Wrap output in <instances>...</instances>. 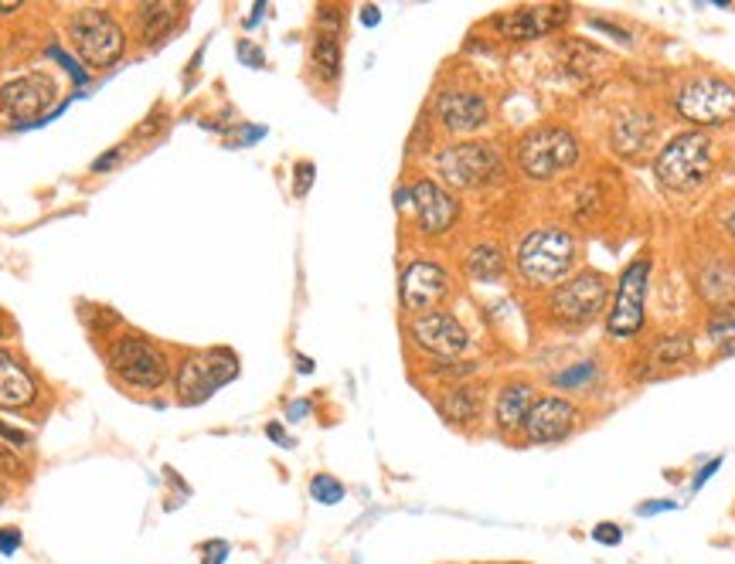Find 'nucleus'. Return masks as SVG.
I'll return each instance as SVG.
<instances>
[{
	"mask_svg": "<svg viewBox=\"0 0 735 564\" xmlns=\"http://www.w3.org/2000/svg\"><path fill=\"white\" fill-rule=\"evenodd\" d=\"M480 408H484V391H480L477 384H457L439 399V412L449 421H457V426L473 421L480 415Z\"/></svg>",
	"mask_w": 735,
	"mask_h": 564,
	"instance_id": "nucleus-22",
	"label": "nucleus"
},
{
	"mask_svg": "<svg viewBox=\"0 0 735 564\" xmlns=\"http://www.w3.org/2000/svg\"><path fill=\"white\" fill-rule=\"evenodd\" d=\"M4 333H8V320H4V317H0V336H4Z\"/></svg>",
	"mask_w": 735,
	"mask_h": 564,
	"instance_id": "nucleus-44",
	"label": "nucleus"
},
{
	"mask_svg": "<svg viewBox=\"0 0 735 564\" xmlns=\"http://www.w3.org/2000/svg\"><path fill=\"white\" fill-rule=\"evenodd\" d=\"M671 506H674V503H667V500H664V503H643V506H640V514H658V511H671Z\"/></svg>",
	"mask_w": 735,
	"mask_h": 564,
	"instance_id": "nucleus-37",
	"label": "nucleus"
},
{
	"mask_svg": "<svg viewBox=\"0 0 735 564\" xmlns=\"http://www.w3.org/2000/svg\"><path fill=\"white\" fill-rule=\"evenodd\" d=\"M579 160V139L565 126H539L521 136L518 144V167L531 181H552L565 171H573Z\"/></svg>",
	"mask_w": 735,
	"mask_h": 564,
	"instance_id": "nucleus-3",
	"label": "nucleus"
},
{
	"mask_svg": "<svg viewBox=\"0 0 735 564\" xmlns=\"http://www.w3.org/2000/svg\"><path fill=\"white\" fill-rule=\"evenodd\" d=\"M0 439H8L11 445H27V436L17 432V429H11V426H4V421H0Z\"/></svg>",
	"mask_w": 735,
	"mask_h": 564,
	"instance_id": "nucleus-36",
	"label": "nucleus"
},
{
	"mask_svg": "<svg viewBox=\"0 0 735 564\" xmlns=\"http://www.w3.org/2000/svg\"><path fill=\"white\" fill-rule=\"evenodd\" d=\"M677 117L698 126H722L735 117V86L725 78H691L674 96Z\"/></svg>",
	"mask_w": 735,
	"mask_h": 564,
	"instance_id": "nucleus-8",
	"label": "nucleus"
},
{
	"mask_svg": "<svg viewBox=\"0 0 735 564\" xmlns=\"http://www.w3.org/2000/svg\"><path fill=\"white\" fill-rule=\"evenodd\" d=\"M69 41L89 69H112L126 51V35L120 21L96 8L75 11V17L69 21Z\"/></svg>",
	"mask_w": 735,
	"mask_h": 564,
	"instance_id": "nucleus-4",
	"label": "nucleus"
},
{
	"mask_svg": "<svg viewBox=\"0 0 735 564\" xmlns=\"http://www.w3.org/2000/svg\"><path fill=\"white\" fill-rule=\"evenodd\" d=\"M569 17V8L562 4H534V8H518V11H507L497 17V27L504 38L511 41H531V38H542L549 32H555L558 24H565Z\"/></svg>",
	"mask_w": 735,
	"mask_h": 564,
	"instance_id": "nucleus-16",
	"label": "nucleus"
},
{
	"mask_svg": "<svg viewBox=\"0 0 735 564\" xmlns=\"http://www.w3.org/2000/svg\"><path fill=\"white\" fill-rule=\"evenodd\" d=\"M181 4H144L136 11V27H140V38L144 45H157L164 41L167 35L174 32V24L181 21Z\"/></svg>",
	"mask_w": 735,
	"mask_h": 564,
	"instance_id": "nucleus-21",
	"label": "nucleus"
},
{
	"mask_svg": "<svg viewBox=\"0 0 735 564\" xmlns=\"http://www.w3.org/2000/svg\"><path fill=\"white\" fill-rule=\"evenodd\" d=\"M266 432H269V436H273V439H276V442H279V445H290V439H287V436H282V429H279V426H276V421H273V426H269V429H266Z\"/></svg>",
	"mask_w": 735,
	"mask_h": 564,
	"instance_id": "nucleus-39",
	"label": "nucleus"
},
{
	"mask_svg": "<svg viewBox=\"0 0 735 564\" xmlns=\"http://www.w3.org/2000/svg\"><path fill=\"white\" fill-rule=\"evenodd\" d=\"M409 201H412V211H415V224L422 235H443L457 224L460 218V201L454 194H449L443 184L436 181H415L412 191H409Z\"/></svg>",
	"mask_w": 735,
	"mask_h": 564,
	"instance_id": "nucleus-13",
	"label": "nucleus"
},
{
	"mask_svg": "<svg viewBox=\"0 0 735 564\" xmlns=\"http://www.w3.org/2000/svg\"><path fill=\"white\" fill-rule=\"evenodd\" d=\"M310 59H314V69L321 72V78H337L341 72V41L334 35H317L314 48H310Z\"/></svg>",
	"mask_w": 735,
	"mask_h": 564,
	"instance_id": "nucleus-25",
	"label": "nucleus"
},
{
	"mask_svg": "<svg viewBox=\"0 0 735 564\" xmlns=\"http://www.w3.org/2000/svg\"><path fill=\"white\" fill-rule=\"evenodd\" d=\"M725 229H728V235L735 238V208H732V211L725 214Z\"/></svg>",
	"mask_w": 735,
	"mask_h": 564,
	"instance_id": "nucleus-42",
	"label": "nucleus"
},
{
	"mask_svg": "<svg viewBox=\"0 0 735 564\" xmlns=\"http://www.w3.org/2000/svg\"><path fill=\"white\" fill-rule=\"evenodd\" d=\"M55 96H59V89H55L51 75L45 72L14 75L0 86V117L11 123H32L51 109Z\"/></svg>",
	"mask_w": 735,
	"mask_h": 564,
	"instance_id": "nucleus-10",
	"label": "nucleus"
},
{
	"mask_svg": "<svg viewBox=\"0 0 735 564\" xmlns=\"http://www.w3.org/2000/svg\"><path fill=\"white\" fill-rule=\"evenodd\" d=\"M576 426V405L565 399H539L525 418V432L531 442H558Z\"/></svg>",
	"mask_w": 735,
	"mask_h": 564,
	"instance_id": "nucleus-17",
	"label": "nucleus"
},
{
	"mask_svg": "<svg viewBox=\"0 0 735 564\" xmlns=\"http://www.w3.org/2000/svg\"><path fill=\"white\" fill-rule=\"evenodd\" d=\"M698 290L701 296L715 303V306H732L735 299V269L728 262H712L698 275Z\"/></svg>",
	"mask_w": 735,
	"mask_h": 564,
	"instance_id": "nucleus-23",
	"label": "nucleus"
},
{
	"mask_svg": "<svg viewBox=\"0 0 735 564\" xmlns=\"http://www.w3.org/2000/svg\"><path fill=\"white\" fill-rule=\"evenodd\" d=\"M208 551H205V564H221L225 561V554H229V544H221V541H215V544H205Z\"/></svg>",
	"mask_w": 735,
	"mask_h": 564,
	"instance_id": "nucleus-34",
	"label": "nucleus"
},
{
	"mask_svg": "<svg viewBox=\"0 0 735 564\" xmlns=\"http://www.w3.org/2000/svg\"><path fill=\"white\" fill-rule=\"evenodd\" d=\"M467 272L473 279H501L504 275V252L497 245H477L470 256H467Z\"/></svg>",
	"mask_w": 735,
	"mask_h": 564,
	"instance_id": "nucleus-24",
	"label": "nucleus"
},
{
	"mask_svg": "<svg viewBox=\"0 0 735 564\" xmlns=\"http://www.w3.org/2000/svg\"><path fill=\"white\" fill-rule=\"evenodd\" d=\"M436 167L449 187L473 191L501 174V154L491 144H480V139H463V144H449L446 150H439Z\"/></svg>",
	"mask_w": 735,
	"mask_h": 564,
	"instance_id": "nucleus-6",
	"label": "nucleus"
},
{
	"mask_svg": "<svg viewBox=\"0 0 735 564\" xmlns=\"http://www.w3.org/2000/svg\"><path fill=\"white\" fill-rule=\"evenodd\" d=\"M576 235L565 229H534L518 245V272L528 286H558L576 266Z\"/></svg>",
	"mask_w": 735,
	"mask_h": 564,
	"instance_id": "nucleus-1",
	"label": "nucleus"
},
{
	"mask_svg": "<svg viewBox=\"0 0 735 564\" xmlns=\"http://www.w3.org/2000/svg\"><path fill=\"white\" fill-rule=\"evenodd\" d=\"M586 378H592V364H582V368L565 371V375L558 378V384H562V388H576V384H579V381H586Z\"/></svg>",
	"mask_w": 735,
	"mask_h": 564,
	"instance_id": "nucleus-32",
	"label": "nucleus"
},
{
	"mask_svg": "<svg viewBox=\"0 0 735 564\" xmlns=\"http://www.w3.org/2000/svg\"><path fill=\"white\" fill-rule=\"evenodd\" d=\"M310 493H314V496H317L321 503H337V500L345 496V487L337 483L334 476H317L314 483H310Z\"/></svg>",
	"mask_w": 735,
	"mask_h": 564,
	"instance_id": "nucleus-28",
	"label": "nucleus"
},
{
	"mask_svg": "<svg viewBox=\"0 0 735 564\" xmlns=\"http://www.w3.org/2000/svg\"><path fill=\"white\" fill-rule=\"evenodd\" d=\"M531 405H534V388L531 384H525V381L504 384L501 394H497V405H494V418H497L501 432L511 436V432L525 429V418H528Z\"/></svg>",
	"mask_w": 735,
	"mask_h": 564,
	"instance_id": "nucleus-20",
	"label": "nucleus"
},
{
	"mask_svg": "<svg viewBox=\"0 0 735 564\" xmlns=\"http://www.w3.org/2000/svg\"><path fill=\"white\" fill-rule=\"evenodd\" d=\"M709 336L722 344V354H735V306H722V314L709 320Z\"/></svg>",
	"mask_w": 735,
	"mask_h": 564,
	"instance_id": "nucleus-27",
	"label": "nucleus"
},
{
	"mask_svg": "<svg viewBox=\"0 0 735 564\" xmlns=\"http://www.w3.org/2000/svg\"><path fill=\"white\" fill-rule=\"evenodd\" d=\"M35 402H38L35 375L27 371V364L17 354L0 351V408L21 412V408H32Z\"/></svg>",
	"mask_w": 735,
	"mask_h": 564,
	"instance_id": "nucleus-18",
	"label": "nucleus"
},
{
	"mask_svg": "<svg viewBox=\"0 0 735 564\" xmlns=\"http://www.w3.org/2000/svg\"><path fill=\"white\" fill-rule=\"evenodd\" d=\"M24 473V463L17 459L14 449L0 445V476H21Z\"/></svg>",
	"mask_w": 735,
	"mask_h": 564,
	"instance_id": "nucleus-30",
	"label": "nucleus"
},
{
	"mask_svg": "<svg viewBox=\"0 0 735 564\" xmlns=\"http://www.w3.org/2000/svg\"><path fill=\"white\" fill-rule=\"evenodd\" d=\"M606 296H610V279L597 269H586L573 279L558 282L552 290L549 314H552V320L565 323V327H576V323H586L597 317Z\"/></svg>",
	"mask_w": 735,
	"mask_h": 564,
	"instance_id": "nucleus-7",
	"label": "nucleus"
},
{
	"mask_svg": "<svg viewBox=\"0 0 735 564\" xmlns=\"http://www.w3.org/2000/svg\"><path fill=\"white\" fill-rule=\"evenodd\" d=\"M109 371L136 391H154L167 381V354L147 336L126 333L109 347Z\"/></svg>",
	"mask_w": 735,
	"mask_h": 564,
	"instance_id": "nucleus-5",
	"label": "nucleus"
},
{
	"mask_svg": "<svg viewBox=\"0 0 735 564\" xmlns=\"http://www.w3.org/2000/svg\"><path fill=\"white\" fill-rule=\"evenodd\" d=\"M364 24H378V8H364Z\"/></svg>",
	"mask_w": 735,
	"mask_h": 564,
	"instance_id": "nucleus-41",
	"label": "nucleus"
},
{
	"mask_svg": "<svg viewBox=\"0 0 735 564\" xmlns=\"http://www.w3.org/2000/svg\"><path fill=\"white\" fill-rule=\"evenodd\" d=\"M715 469H719V459H715V463H709V466H704V469H701V476L695 479V487H701V483H704V479H709V476H712Z\"/></svg>",
	"mask_w": 735,
	"mask_h": 564,
	"instance_id": "nucleus-38",
	"label": "nucleus"
},
{
	"mask_svg": "<svg viewBox=\"0 0 735 564\" xmlns=\"http://www.w3.org/2000/svg\"><path fill=\"white\" fill-rule=\"evenodd\" d=\"M21 544V530L17 527H4L0 530V554H11Z\"/></svg>",
	"mask_w": 735,
	"mask_h": 564,
	"instance_id": "nucleus-33",
	"label": "nucleus"
},
{
	"mask_svg": "<svg viewBox=\"0 0 735 564\" xmlns=\"http://www.w3.org/2000/svg\"><path fill=\"white\" fill-rule=\"evenodd\" d=\"M310 184H314V163H310V160H303V163H297L293 194H297V197H303V194L310 191Z\"/></svg>",
	"mask_w": 735,
	"mask_h": 564,
	"instance_id": "nucleus-29",
	"label": "nucleus"
},
{
	"mask_svg": "<svg viewBox=\"0 0 735 564\" xmlns=\"http://www.w3.org/2000/svg\"><path fill=\"white\" fill-rule=\"evenodd\" d=\"M4 500H8V487H4V483H0V503H4Z\"/></svg>",
	"mask_w": 735,
	"mask_h": 564,
	"instance_id": "nucleus-43",
	"label": "nucleus"
},
{
	"mask_svg": "<svg viewBox=\"0 0 735 564\" xmlns=\"http://www.w3.org/2000/svg\"><path fill=\"white\" fill-rule=\"evenodd\" d=\"M436 120L446 133H473L491 120V106L480 93L470 89H443L436 96Z\"/></svg>",
	"mask_w": 735,
	"mask_h": 564,
	"instance_id": "nucleus-15",
	"label": "nucleus"
},
{
	"mask_svg": "<svg viewBox=\"0 0 735 564\" xmlns=\"http://www.w3.org/2000/svg\"><path fill=\"white\" fill-rule=\"evenodd\" d=\"M123 157V147H117V150H109L106 157H99L96 163H93V171H112V163H117Z\"/></svg>",
	"mask_w": 735,
	"mask_h": 564,
	"instance_id": "nucleus-35",
	"label": "nucleus"
},
{
	"mask_svg": "<svg viewBox=\"0 0 735 564\" xmlns=\"http://www.w3.org/2000/svg\"><path fill=\"white\" fill-rule=\"evenodd\" d=\"M647 275H650V259H637L624 269L616 286V299L606 317V333L624 341V336L640 333L643 327V293H647Z\"/></svg>",
	"mask_w": 735,
	"mask_h": 564,
	"instance_id": "nucleus-11",
	"label": "nucleus"
},
{
	"mask_svg": "<svg viewBox=\"0 0 735 564\" xmlns=\"http://www.w3.org/2000/svg\"><path fill=\"white\" fill-rule=\"evenodd\" d=\"M592 538H597L600 544H619V538H624V530H619L616 524H600L597 530H592Z\"/></svg>",
	"mask_w": 735,
	"mask_h": 564,
	"instance_id": "nucleus-31",
	"label": "nucleus"
},
{
	"mask_svg": "<svg viewBox=\"0 0 735 564\" xmlns=\"http://www.w3.org/2000/svg\"><path fill=\"white\" fill-rule=\"evenodd\" d=\"M236 375H239V360L232 351L194 354L178 371V399L184 405H197V402H205L212 391H218L225 381H232Z\"/></svg>",
	"mask_w": 735,
	"mask_h": 564,
	"instance_id": "nucleus-9",
	"label": "nucleus"
},
{
	"mask_svg": "<svg viewBox=\"0 0 735 564\" xmlns=\"http://www.w3.org/2000/svg\"><path fill=\"white\" fill-rule=\"evenodd\" d=\"M654 133H658V120L650 117V112H643V109H624L616 117L613 130H610V147L616 150V157L634 160V157H640L650 147Z\"/></svg>",
	"mask_w": 735,
	"mask_h": 564,
	"instance_id": "nucleus-19",
	"label": "nucleus"
},
{
	"mask_svg": "<svg viewBox=\"0 0 735 564\" xmlns=\"http://www.w3.org/2000/svg\"><path fill=\"white\" fill-rule=\"evenodd\" d=\"M712 167H715V154H712L709 136L704 133H677L658 154L654 174L667 191H677V194L685 191L688 194V191H695L709 181Z\"/></svg>",
	"mask_w": 735,
	"mask_h": 564,
	"instance_id": "nucleus-2",
	"label": "nucleus"
},
{
	"mask_svg": "<svg viewBox=\"0 0 735 564\" xmlns=\"http://www.w3.org/2000/svg\"><path fill=\"white\" fill-rule=\"evenodd\" d=\"M409 336L415 341L419 351H426V354H433L439 360H457L467 351V344H470L463 323L454 314H446V309H430V314H419L409 323Z\"/></svg>",
	"mask_w": 735,
	"mask_h": 564,
	"instance_id": "nucleus-12",
	"label": "nucleus"
},
{
	"mask_svg": "<svg viewBox=\"0 0 735 564\" xmlns=\"http://www.w3.org/2000/svg\"><path fill=\"white\" fill-rule=\"evenodd\" d=\"M688 354H691L688 336H664V341L654 344V351H650V360H654L658 368H671V364H682Z\"/></svg>",
	"mask_w": 735,
	"mask_h": 564,
	"instance_id": "nucleus-26",
	"label": "nucleus"
},
{
	"mask_svg": "<svg viewBox=\"0 0 735 564\" xmlns=\"http://www.w3.org/2000/svg\"><path fill=\"white\" fill-rule=\"evenodd\" d=\"M446 293H449V275L443 266L426 259L406 266L399 282V296L406 309H412V314H430V309H436L446 299Z\"/></svg>",
	"mask_w": 735,
	"mask_h": 564,
	"instance_id": "nucleus-14",
	"label": "nucleus"
},
{
	"mask_svg": "<svg viewBox=\"0 0 735 564\" xmlns=\"http://www.w3.org/2000/svg\"><path fill=\"white\" fill-rule=\"evenodd\" d=\"M17 8H21L17 0H0V14H14Z\"/></svg>",
	"mask_w": 735,
	"mask_h": 564,
	"instance_id": "nucleus-40",
	"label": "nucleus"
}]
</instances>
